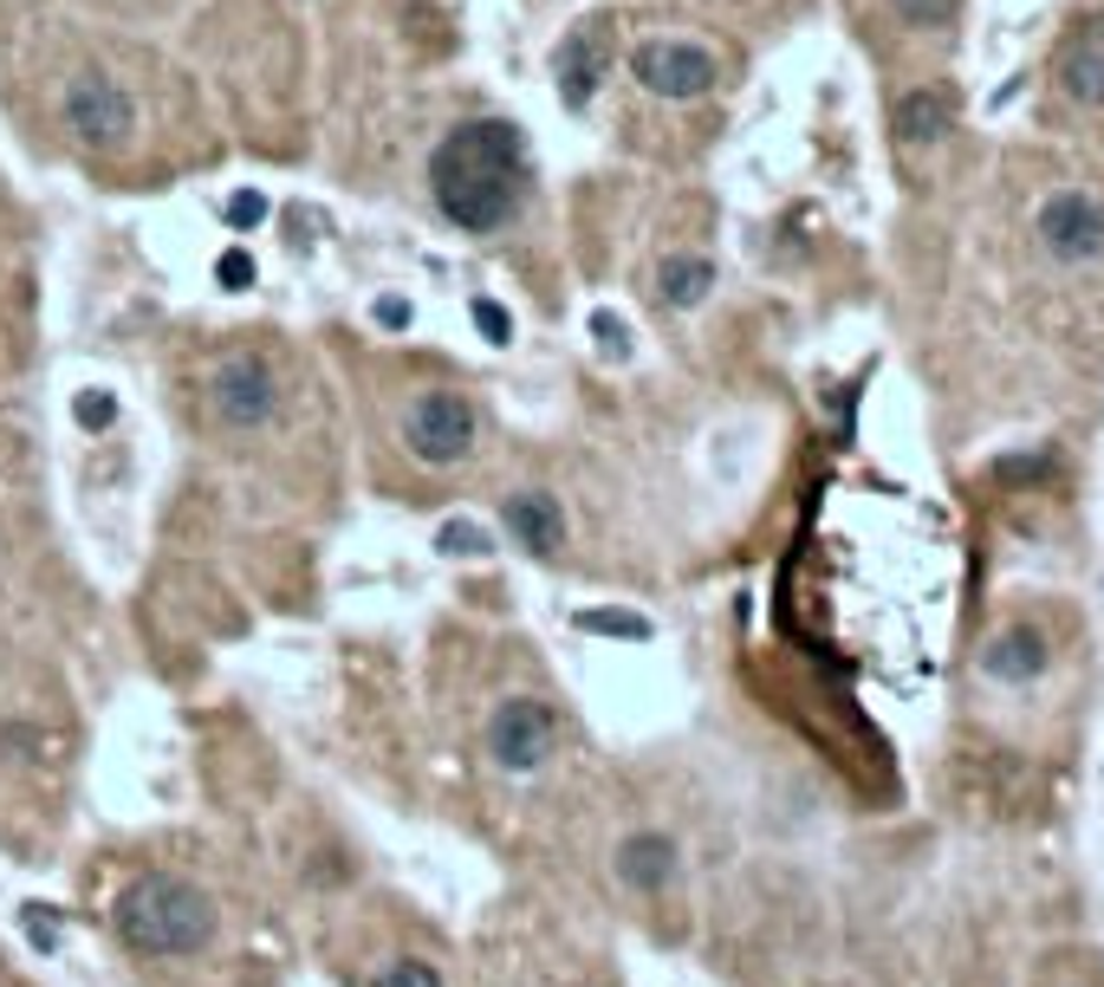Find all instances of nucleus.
I'll return each instance as SVG.
<instances>
[{
    "label": "nucleus",
    "instance_id": "21",
    "mask_svg": "<svg viewBox=\"0 0 1104 987\" xmlns=\"http://www.w3.org/2000/svg\"><path fill=\"white\" fill-rule=\"evenodd\" d=\"M20 922H27V936H33L39 955L59 949V922H52V903H20Z\"/></svg>",
    "mask_w": 1104,
    "mask_h": 987
},
{
    "label": "nucleus",
    "instance_id": "11",
    "mask_svg": "<svg viewBox=\"0 0 1104 987\" xmlns=\"http://www.w3.org/2000/svg\"><path fill=\"white\" fill-rule=\"evenodd\" d=\"M1059 85H1066V98H1078V105H1104V20H1092V27L1066 46Z\"/></svg>",
    "mask_w": 1104,
    "mask_h": 987
},
{
    "label": "nucleus",
    "instance_id": "10",
    "mask_svg": "<svg viewBox=\"0 0 1104 987\" xmlns=\"http://www.w3.org/2000/svg\"><path fill=\"white\" fill-rule=\"evenodd\" d=\"M507 532L527 546V553H559L566 546V514L553 494H514L507 500Z\"/></svg>",
    "mask_w": 1104,
    "mask_h": 987
},
{
    "label": "nucleus",
    "instance_id": "2",
    "mask_svg": "<svg viewBox=\"0 0 1104 987\" xmlns=\"http://www.w3.org/2000/svg\"><path fill=\"white\" fill-rule=\"evenodd\" d=\"M111 922L137 955H195L215 936V903L195 883H183V877L150 871L137 883H124Z\"/></svg>",
    "mask_w": 1104,
    "mask_h": 987
},
{
    "label": "nucleus",
    "instance_id": "14",
    "mask_svg": "<svg viewBox=\"0 0 1104 987\" xmlns=\"http://www.w3.org/2000/svg\"><path fill=\"white\" fill-rule=\"evenodd\" d=\"M949 124H955L949 91H929V85H922V91H903V98H897V137H903V144H936Z\"/></svg>",
    "mask_w": 1104,
    "mask_h": 987
},
{
    "label": "nucleus",
    "instance_id": "16",
    "mask_svg": "<svg viewBox=\"0 0 1104 987\" xmlns=\"http://www.w3.org/2000/svg\"><path fill=\"white\" fill-rule=\"evenodd\" d=\"M578 631H598V637H624V644H649V617H637V610H578L571 617Z\"/></svg>",
    "mask_w": 1104,
    "mask_h": 987
},
{
    "label": "nucleus",
    "instance_id": "20",
    "mask_svg": "<svg viewBox=\"0 0 1104 987\" xmlns=\"http://www.w3.org/2000/svg\"><path fill=\"white\" fill-rule=\"evenodd\" d=\"M592 339L605 344L610 358H631V325H624L610 305H598V312H592Z\"/></svg>",
    "mask_w": 1104,
    "mask_h": 987
},
{
    "label": "nucleus",
    "instance_id": "25",
    "mask_svg": "<svg viewBox=\"0 0 1104 987\" xmlns=\"http://www.w3.org/2000/svg\"><path fill=\"white\" fill-rule=\"evenodd\" d=\"M228 222H234V228H261V222H267V202H261L254 189H241L228 202Z\"/></svg>",
    "mask_w": 1104,
    "mask_h": 987
},
{
    "label": "nucleus",
    "instance_id": "1",
    "mask_svg": "<svg viewBox=\"0 0 1104 987\" xmlns=\"http://www.w3.org/2000/svg\"><path fill=\"white\" fill-rule=\"evenodd\" d=\"M429 189H436V208L456 228L468 234L507 228L520 195H527V137L507 117L456 124L429 156Z\"/></svg>",
    "mask_w": 1104,
    "mask_h": 987
},
{
    "label": "nucleus",
    "instance_id": "19",
    "mask_svg": "<svg viewBox=\"0 0 1104 987\" xmlns=\"http://www.w3.org/2000/svg\"><path fill=\"white\" fill-rule=\"evenodd\" d=\"M468 319H475V332L488 344H514V319H507V305L500 300H475L468 305Z\"/></svg>",
    "mask_w": 1104,
    "mask_h": 987
},
{
    "label": "nucleus",
    "instance_id": "9",
    "mask_svg": "<svg viewBox=\"0 0 1104 987\" xmlns=\"http://www.w3.org/2000/svg\"><path fill=\"white\" fill-rule=\"evenodd\" d=\"M553 72H559V98H566V111H585V98L598 91V72H605V27H578V33L559 46Z\"/></svg>",
    "mask_w": 1104,
    "mask_h": 987
},
{
    "label": "nucleus",
    "instance_id": "5",
    "mask_svg": "<svg viewBox=\"0 0 1104 987\" xmlns=\"http://www.w3.org/2000/svg\"><path fill=\"white\" fill-rule=\"evenodd\" d=\"M559 741V715L534 695H507L488 722V760L500 773H539V760Z\"/></svg>",
    "mask_w": 1104,
    "mask_h": 987
},
{
    "label": "nucleus",
    "instance_id": "23",
    "mask_svg": "<svg viewBox=\"0 0 1104 987\" xmlns=\"http://www.w3.org/2000/svg\"><path fill=\"white\" fill-rule=\"evenodd\" d=\"M955 7H961V0H897V13H903L910 27H949Z\"/></svg>",
    "mask_w": 1104,
    "mask_h": 987
},
{
    "label": "nucleus",
    "instance_id": "6",
    "mask_svg": "<svg viewBox=\"0 0 1104 987\" xmlns=\"http://www.w3.org/2000/svg\"><path fill=\"white\" fill-rule=\"evenodd\" d=\"M66 124H72V137L85 150H124L130 130H137V111L105 72H78L66 85Z\"/></svg>",
    "mask_w": 1104,
    "mask_h": 987
},
{
    "label": "nucleus",
    "instance_id": "13",
    "mask_svg": "<svg viewBox=\"0 0 1104 987\" xmlns=\"http://www.w3.org/2000/svg\"><path fill=\"white\" fill-rule=\"evenodd\" d=\"M981 670H988L994 683H1033V676L1046 670L1039 631H1007V637H994V644L981 649Z\"/></svg>",
    "mask_w": 1104,
    "mask_h": 987
},
{
    "label": "nucleus",
    "instance_id": "7",
    "mask_svg": "<svg viewBox=\"0 0 1104 987\" xmlns=\"http://www.w3.org/2000/svg\"><path fill=\"white\" fill-rule=\"evenodd\" d=\"M631 72L644 91L656 98H670V105H688V98H702V91H715V59L702 52V46H688V39H644L637 52H631Z\"/></svg>",
    "mask_w": 1104,
    "mask_h": 987
},
{
    "label": "nucleus",
    "instance_id": "3",
    "mask_svg": "<svg viewBox=\"0 0 1104 987\" xmlns=\"http://www.w3.org/2000/svg\"><path fill=\"white\" fill-rule=\"evenodd\" d=\"M475 403L461 397V390H422L417 403H410V417H403V442H410V456L417 461H436V468H449L475 449Z\"/></svg>",
    "mask_w": 1104,
    "mask_h": 987
},
{
    "label": "nucleus",
    "instance_id": "4",
    "mask_svg": "<svg viewBox=\"0 0 1104 987\" xmlns=\"http://www.w3.org/2000/svg\"><path fill=\"white\" fill-rule=\"evenodd\" d=\"M1033 234H1039V254L1059 266H1078V261H1098L1104 254V202L1085 189H1066V195H1046L1039 215H1033Z\"/></svg>",
    "mask_w": 1104,
    "mask_h": 987
},
{
    "label": "nucleus",
    "instance_id": "18",
    "mask_svg": "<svg viewBox=\"0 0 1104 987\" xmlns=\"http://www.w3.org/2000/svg\"><path fill=\"white\" fill-rule=\"evenodd\" d=\"M72 417H78V429H91V436H98V429H111V422H117V397H111V390H78Z\"/></svg>",
    "mask_w": 1104,
    "mask_h": 987
},
{
    "label": "nucleus",
    "instance_id": "8",
    "mask_svg": "<svg viewBox=\"0 0 1104 987\" xmlns=\"http://www.w3.org/2000/svg\"><path fill=\"white\" fill-rule=\"evenodd\" d=\"M208 403H215V417L228 422V429H261V422L280 417V378H273L267 358L241 351V358H228V364L215 371Z\"/></svg>",
    "mask_w": 1104,
    "mask_h": 987
},
{
    "label": "nucleus",
    "instance_id": "12",
    "mask_svg": "<svg viewBox=\"0 0 1104 987\" xmlns=\"http://www.w3.org/2000/svg\"><path fill=\"white\" fill-rule=\"evenodd\" d=\"M617 877H624L631 890H663V883L676 877V844H670L663 832L624 838V851H617Z\"/></svg>",
    "mask_w": 1104,
    "mask_h": 987
},
{
    "label": "nucleus",
    "instance_id": "24",
    "mask_svg": "<svg viewBox=\"0 0 1104 987\" xmlns=\"http://www.w3.org/2000/svg\"><path fill=\"white\" fill-rule=\"evenodd\" d=\"M378 987H442V981H436V968H422V961H397V968H383Z\"/></svg>",
    "mask_w": 1104,
    "mask_h": 987
},
{
    "label": "nucleus",
    "instance_id": "17",
    "mask_svg": "<svg viewBox=\"0 0 1104 987\" xmlns=\"http://www.w3.org/2000/svg\"><path fill=\"white\" fill-rule=\"evenodd\" d=\"M436 553H449V559H481V553H488V527L449 520V527H436Z\"/></svg>",
    "mask_w": 1104,
    "mask_h": 987
},
{
    "label": "nucleus",
    "instance_id": "26",
    "mask_svg": "<svg viewBox=\"0 0 1104 987\" xmlns=\"http://www.w3.org/2000/svg\"><path fill=\"white\" fill-rule=\"evenodd\" d=\"M371 319H378L383 332H410V300H378L371 305Z\"/></svg>",
    "mask_w": 1104,
    "mask_h": 987
},
{
    "label": "nucleus",
    "instance_id": "22",
    "mask_svg": "<svg viewBox=\"0 0 1104 987\" xmlns=\"http://www.w3.org/2000/svg\"><path fill=\"white\" fill-rule=\"evenodd\" d=\"M215 280H222L228 293H247V286H254V254H247V247H228V254L215 261Z\"/></svg>",
    "mask_w": 1104,
    "mask_h": 987
},
{
    "label": "nucleus",
    "instance_id": "15",
    "mask_svg": "<svg viewBox=\"0 0 1104 987\" xmlns=\"http://www.w3.org/2000/svg\"><path fill=\"white\" fill-rule=\"evenodd\" d=\"M709 286H715V261H702V254H670V261L656 266V293H663V305H676V312L702 305Z\"/></svg>",
    "mask_w": 1104,
    "mask_h": 987
}]
</instances>
